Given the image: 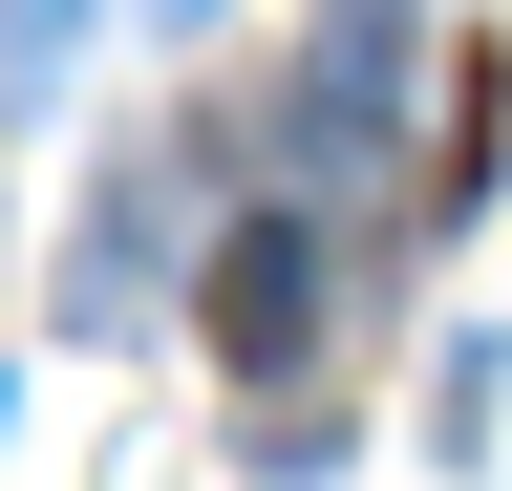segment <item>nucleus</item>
Returning <instances> with one entry per match:
<instances>
[{"label": "nucleus", "mask_w": 512, "mask_h": 491, "mask_svg": "<svg viewBox=\"0 0 512 491\" xmlns=\"http://www.w3.org/2000/svg\"><path fill=\"white\" fill-rule=\"evenodd\" d=\"M299 321H320V214H235V257H214V342L278 385V363H299Z\"/></svg>", "instance_id": "1"}, {"label": "nucleus", "mask_w": 512, "mask_h": 491, "mask_svg": "<svg viewBox=\"0 0 512 491\" xmlns=\"http://www.w3.org/2000/svg\"><path fill=\"white\" fill-rule=\"evenodd\" d=\"M64 65V0H0V86H43Z\"/></svg>", "instance_id": "2"}, {"label": "nucleus", "mask_w": 512, "mask_h": 491, "mask_svg": "<svg viewBox=\"0 0 512 491\" xmlns=\"http://www.w3.org/2000/svg\"><path fill=\"white\" fill-rule=\"evenodd\" d=\"M171 22H192V0H171Z\"/></svg>", "instance_id": "3"}]
</instances>
